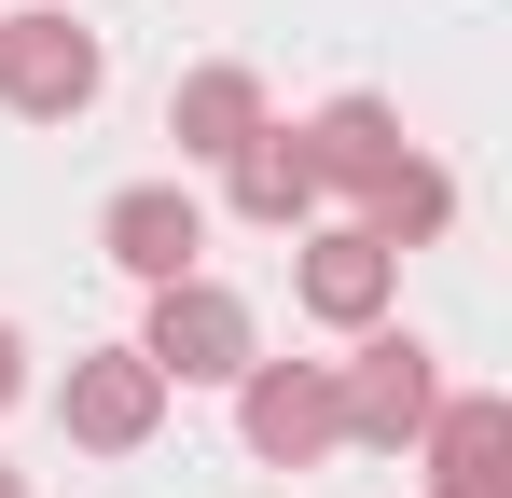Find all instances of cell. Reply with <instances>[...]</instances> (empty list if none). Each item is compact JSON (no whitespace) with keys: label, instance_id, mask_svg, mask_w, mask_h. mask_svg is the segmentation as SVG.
Returning <instances> with one entry per match:
<instances>
[{"label":"cell","instance_id":"6da1fadb","mask_svg":"<svg viewBox=\"0 0 512 498\" xmlns=\"http://www.w3.org/2000/svg\"><path fill=\"white\" fill-rule=\"evenodd\" d=\"M97 83H111V56H97V28H70V0L0 14V97H14L28 125H70V111H97Z\"/></svg>","mask_w":512,"mask_h":498},{"label":"cell","instance_id":"7a4b0ae2","mask_svg":"<svg viewBox=\"0 0 512 498\" xmlns=\"http://www.w3.org/2000/svg\"><path fill=\"white\" fill-rule=\"evenodd\" d=\"M139 360L167 374V388H236L263 360V332H250V305L222 291V277H167L153 291V332H139Z\"/></svg>","mask_w":512,"mask_h":498},{"label":"cell","instance_id":"3957f363","mask_svg":"<svg viewBox=\"0 0 512 498\" xmlns=\"http://www.w3.org/2000/svg\"><path fill=\"white\" fill-rule=\"evenodd\" d=\"M429 402H443V374H429L416 332H360V346L333 360V429L346 443H416Z\"/></svg>","mask_w":512,"mask_h":498},{"label":"cell","instance_id":"277c9868","mask_svg":"<svg viewBox=\"0 0 512 498\" xmlns=\"http://www.w3.org/2000/svg\"><path fill=\"white\" fill-rule=\"evenodd\" d=\"M236 429H250V457L277 471H305V457H333V360H250L236 374Z\"/></svg>","mask_w":512,"mask_h":498},{"label":"cell","instance_id":"5b68a950","mask_svg":"<svg viewBox=\"0 0 512 498\" xmlns=\"http://www.w3.org/2000/svg\"><path fill=\"white\" fill-rule=\"evenodd\" d=\"M56 415H70V443H97V457H139L153 415H167V374H153L139 346H97V360H70Z\"/></svg>","mask_w":512,"mask_h":498},{"label":"cell","instance_id":"8992f818","mask_svg":"<svg viewBox=\"0 0 512 498\" xmlns=\"http://www.w3.org/2000/svg\"><path fill=\"white\" fill-rule=\"evenodd\" d=\"M291 291H305V319H319V332H374V319H388V291H402V249H374L360 222H319L305 263H291Z\"/></svg>","mask_w":512,"mask_h":498},{"label":"cell","instance_id":"52a82bcc","mask_svg":"<svg viewBox=\"0 0 512 498\" xmlns=\"http://www.w3.org/2000/svg\"><path fill=\"white\" fill-rule=\"evenodd\" d=\"M429 498H512V402L499 388H457V402H429Z\"/></svg>","mask_w":512,"mask_h":498},{"label":"cell","instance_id":"ba28073f","mask_svg":"<svg viewBox=\"0 0 512 498\" xmlns=\"http://www.w3.org/2000/svg\"><path fill=\"white\" fill-rule=\"evenodd\" d=\"M97 249H111L125 277H153V291H167V277H208V263H194V249H208V208H194L180 180H139V194H111Z\"/></svg>","mask_w":512,"mask_h":498},{"label":"cell","instance_id":"9c48e42d","mask_svg":"<svg viewBox=\"0 0 512 498\" xmlns=\"http://www.w3.org/2000/svg\"><path fill=\"white\" fill-rule=\"evenodd\" d=\"M402 153H416V139H402V111H388V97H333V111L305 125V166H319V194H374Z\"/></svg>","mask_w":512,"mask_h":498},{"label":"cell","instance_id":"30bf717a","mask_svg":"<svg viewBox=\"0 0 512 498\" xmlns=\"http://www.w3.org/2000/svg\"><path fill=\"white\" fill-rule=\"evenodd\" d=\"M222 194H236V222H319V166H305L291 125L236 139V153H222Z\"/></svg>","mask_w":512,"mask_h":498},{"label":"cell","instance_id":"8fae6325","mask_svg":"<svg viewBox=\"0 0 512 498\" xmlns=\"http://www.w3.org/2000/svg\"><path fill=\"white\" fill-rule=\"evenodd\" d=\"M167 139L194 166H222L236 139H263V83L250 70H180V97H167Z\"/></svg>","mask_w":512,"mask_h":498},{"label":"cell","instance_id":"7c38bea8","mask_svg":"<svg viewBox=\"0 0 512 498\" xmlns=\"http://www.w3.org/2000/svg\"><path fill=\"white\" fill-rule=\"evenodd\" d=\"M443 222H457V180H443L429 153H402L374 194H360V236L374 249H416V236H443Z\"/></svg>","mask_w":512,"mask_h":498},{"label":"cell","instance_id":"4fadbf2b","mask_svg":"<svg viewBox=\"0 0 512 498\" xmlns=\"http://www.w3.org/2000/svg\"><path fill=\"white\" fill-rule=\"evenodd\" d=\"M14 388H28V346H14V332H0V402H14Z\"/></svg>","mask_w":512,"mask_h":498},{"label":"cell","instance_id":"5bb4252c","mask_svg":"<svg viewBox=\"0 0 512 498\" xmlns=\"http://www.w3.org/2000/svg\"><path fill=\"white\" fill-rule=\"evenodd\" d=\"M0 498H14V471H0Z\"/></svg>","mask_w":512,"mask_h":498}]
</instances>
